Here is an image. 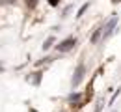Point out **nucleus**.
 I'll return each instance as SVG.
<instances>
[{
  "mask_svg": "<svg viewBox=\"0 0 121 112\" xmlns=\"http://www.w3.org/2000/svg\"><path fill=\"white\" fill-rule=\"evenodd\" d=\"M117 21H119V15H117V13H114V15H112V19H110V21L104 24V30H103V39H108V37L114 34L116 26H117Z\"/></svg>",
  "mask_w": 121,
  "mask_h": 112,
  "instance_id": "nucleus-1",
  "label": "nucleus"
},
{
  "mask_svg": "<svg viewBox=\"0 0 121 112\" xmlns=\"http://www.w3.org/2000/svg\"><path fill=\"white\" fill-rule=\"evenodd\" d=\"M76 37H67V39H63V41H60L58 45H56V50L58 52H69L71 49H75L76 47Z\"/></svg>",
  "mask_w": 121,
  "mask_h": 112,
  "instance_id": "nucleus-2",
  "label": "nucleus"
},
{
  "mask_svg": "<svg viewBox=\"0 0 121 112\" xmlns=\"http://www.w3.org/2000/svg\"><path fill=\"white\" fill-rule=\"evenodd\" d=\"M84 75H86V65H84V64H78V65H76V69H75V75H73V79H71V86L76 88V86L82 82Z\"/></svg>",
  "mask_w": 121,
  "mask_h": 112,
  "instance_id": "nucleus-3",
  "label": "nucleus"
},
{
  "mask_svg": "<svg viewBox=\"0 0 121 112\" xmlns=\"http://www.w3.org/2000/svg\"><path fill=\"white\" fill-rule=\"evenodd\" d=\"M26 82H32L34 86H39V82H41V73H39V71L30 73V75L26 77Z\"/></svg>",
  "mask_w": 121,
  "mask_h": 112,
  "instance_id": "nucleus-4",
  "label": "nucleus"
},
{
  "mask_svg": "<svg viewBox=\"0 0 121 112\" xmlns=\"http://www.w3.org/2000/svg\"><path fill=\"white\" fill-rule=\"evenodd\" d=\"M101 37H103V28H97L95 32L91 34V37H90V43H91V45H95V43H97V41H99Z\"/></svg>",
  "mask_w": 121,
  "mask_h": 112,
  "instance_id": "nucleus-5",
  "label": "nucleus"
},
{
  "mask_svg": "<svg viewBox=\"0 0 121 112\" xmlns=\"http://www.w3.org/2000/svg\"><path fill=\"white\" fill-rule=\"evenodd\" d=\"M54 41H56V37H54V36H48L45 39V43H43V50H48V49L54 45Z\"/></svg>",
  "mask_w": 121,
  "mask_h": 112,
  "instance_id": "nucleus-6",
  "label": "nucleus"
},
{
  "mask_svg": "<svg viewBox=\"0 0 121 112\" xmlns=\"http://www.w3.org/2000/svg\"><path fill=\"white\" fill-rule=\"evenodd\" d=\"M88 8H90V2H86V4H82V6H80V9H78V13H76V17L80 19V17L84 15V13H86V9H88Z\"/></svg>",
  "mask_w": 121,
  "mask_h": 112,
  "instance_id": "nucleus-7",
  "label": "nucleus"
},
{
  "mask_svg": "<svg viewBox=\"0 0 121 112\" xmlns=\"http://www.w3.org/2000/svg\"><path fill=\"white\" fill-rule=\"evenodd\" d=\"M119 94H121V88H117V90L114 92V95L110 97V101H108V107H112V105H114V101H116V99L119 97Z\"/></svg>",
  "mask_w": 121,
  "mask_h": 112,
  "instance_id": "nucleus-8",
  "label": "nucleus"
},
{
  "mask_svg": "<svg viewBox=\"0 0 121 112\" xmlns=\"http://www.w3.org/2000/svg\"><path fill=\"white\" fill-rule=\"evenodd\" d=\"M80 97H82V94H78V92H73V94H69V97H67V99L73 103V101H80Z\"/></svg>",
  "mask_w": 121,
  "mask_h": 112,
  "instance_id": "nucleus-9",
  "label": "nucleus"
},
{
  "mask_svg": "<svg viewBox=\"0 0 121 112\" xmlns=\"http://www.w3.org/2000/svg\"><path fill=\"white\" fill-rule=\"evenodd\" d=\"M26 6H28L30 9H34V8L37 6V0H26Z\"/></svg>",
  "mask_w": 121,
  "mask_h": 112,
  "instance_id": "nucleus-10",
  "label": "nucleus"
},
{
  "mask_svg": "<svg viewBox=\"0 0 121 112\" xmlns=\"http://www.w3.org/2000/svg\"><path fill=\"white\" fill-rule=\"evenodd\" d=\"M103 105H104V101H99V103H97V108H95V112H101V110H103Z\"/></svg>",
  "mask_w": 121,
  "mask_h": 112,
  "instance_id": "nucleus-11",
  "label": "nucleus"
},
{
  "mask_svg": "<svg viewBox=\"0 0 121 112\" xmlns=\"http://www.w3.org/2000/svg\"><path fill=\"white\" fill-rule=\"evenodd\" d=\"M48 4H50V6H52V8H56V6H58V4H60V0H48Z\"/></svg>",
  "mask_w": 121,
  "mask_h": 112,
  "instance_id": "nucleus-12",
  "label": "nucleus"
},
{
  "mask_svg": "<svg viewBox=\"0 0 121 112\" xmlns=\"http://www.w3.org/2000/svg\"><path fill=\"white\" fill-rule=\"evenodd\" d=\"M0 71H4V65H2V64H0Z\"/></svg>",
  "mask_w": 121,
  "mask_h": 112,
  "instance_id": "nucleus-13",
  "label": "nucleus"
},
{
  "mask_svg": "<svg viewBox=\"0 0 121 112\" xmlns=\"http://www.w3.org/2000/svg\"><path fill=\"white\" fill-rule=\"evenodd\" d=\"M112 2H119V0H112Z\"/></svg>",
  "mask_w": 121,
  "mask_h": 112,
  "instance_id": "nucleus-14",
  "label": "nucleus"
}]
</instances>
